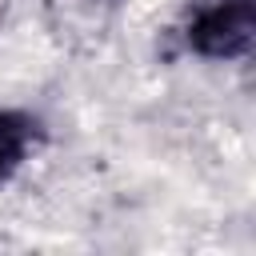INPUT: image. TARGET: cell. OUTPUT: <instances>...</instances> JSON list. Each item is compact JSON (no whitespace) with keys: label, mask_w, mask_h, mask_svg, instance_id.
<instances>
[{"label":"cell","mask_w":256,"mask_h":256,"mask_svg":"<svg viewBox=\"0 0 256 256\" xmlns=\"http://www.w3.org/2000/svg\"><path fill=\"white\" fill-rule=\"evenodd\" d=\"M256 12L252 0H216L200 8L188 24V48L208 60H240L252 48Z\"/></svg>","instance_id":"cell-1"},{"label":"cell","mask_w":256,"mask_h":256,"mask_svg":"<svg viewBox=\"0 0 256 256\" xmlns=\"http://www.w3.org/2000/svg\"><path fill=\"white\" fill-rule=\"evenodd\" d=\"M32 136H36V124L24 112L0 108V184L24 164V156L32 148Z\"/></svg>","instance_id":"cell-2"}]
</instances>
